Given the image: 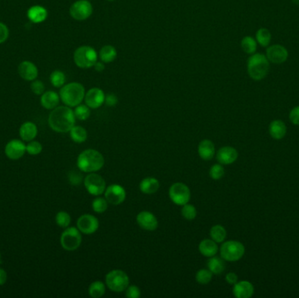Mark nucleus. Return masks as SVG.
I'll return each mask as SVG.
<instances>
[{
	"instance_id": "obj_1",
	"label": "nucleus",
	"mask_w": 299,
	"mask_h": 298,
	"mask_svg": "<svg viewBox=\"0 0 299 298\" xmlns=\"http://www.w3.org/2000/svg\"><path fill=\"white\" fill-rule=\"evenodd\" d=\"M74 110L69 106H58L53 108L48 117V124L58 133L70 132L75 123Z\"/></svg>"
},
{
	"instance_id": "obj_2",
	"label": "nucleus",
	"mask_w": 299,
	"mask_h": 298,
	"mask_svg": "<svg viewBox=\"0 0 299 298\" xmlns=\"http://www.w3.org/2000/svg\"><path fill=\"white\" fill-rule=\"evenodd\" d=\"M105 160L103 154L94 149L83 151L77 158V166L83 173H96L104 167Z\"/></svg>"
},
{
	"instance_id": "obj_3",
	"label": "nucleus",
	"mask_w": 299,
	"mask_h": 298,
	"mask_svg": "<svg viewBox=\"0 0 299 298\" xmlns=\"http://www.w3.org/2000/svg\"><path fill=\"white\" fill-rule=\"evenodd\" d=\"M85 88L79 82H70L61 87L60 97L62 103L70 108H75L83 103L85 97Z\"/></svg>"
},
{
	"instance_id": "obj_4",
	"label": "nucleus",
	"mask_w": 299,
	"mask_h": 298,
	"mask_svg": "<svg viewBox=\"0 0 299 298\" xmlns=\"http://www.w3.org/2000/svg\"><path fill=\"white\" fill-rule=\"evenodd\" d=\"M269 63L267 57L262 53L253 54L247 60V73L255 81H261L269 74Z\"/></svg>"
},
{
	"instance_id": "obj_5",
	"label": "nucleus",
	"mask_w": 299,
	"mask_h": 298,
	"mask_svg": "<svg viewBox=\"0 0 299 298\" xmlns=\"http://www.w3.org/2000/svg\"><path fill=\"white\" fill-rule=\"evenodd\" d=\"M74 61L80 69L87 70L93 68L98 60L96 49L90 46L79 47L74 53Z\"/></svg>"
},
{
	"instance_id": "obj_6",
	"label": "nucleus",
	"mask_w": 299,
	"mask_h": 298,
	"mask_svg": "<svg viewBox=\"0 0 299 298\" xmlns=\"http://www.w3.org/2000/svg\"><path fill=\"white\" fill-rule=\"evenodd\" d=\"M105 284L113 292H123L130 284V278L121 269H114L105 277Z\"/></svg>"
},
{
	"instance_id": "obj_7",
	"label": "nucleus",
	"mask_w": 299,
	"mask_h": 298,
	"mask_svg": "<svg viewBox=\"0 0 299 298\" xmlns=\"http://www.w3.org/2000/svg\"><path fill=\"white\" fill-rule=\"evenodd\" d=\"M221 257L227 262H237L245 254V246L238 241L223 242L220 249Z\"/></svg>"
},
{
	"instance_id": "obj_8",
	"label": "nucleus",
	"mask_w": 299,
	"mask_h": 298,
	"mask_svg": "<svg viewBox=\"0 0 299 298\" xmlns=\"http://www.w3.org/2000/svg\"><path fill=\"white\" fill-rule=\"evenodd\" d=\"M82 233L74 227L67 228L61 235V245L65 250L74 251L82 244Z\"/></svg>"
},
{
	"instance_id": "obj_9",
	"label": "nucleus",
	"mask_w": 299,
	"mask_h": 298,
	"mask_svg": "<svg viewBox=\"0 0 299 298\" xmlns=\"http://www.w3.org/2000/svg\"><path fill=\"white\" fill-rule=\"evenodd\" d=\"M169 197L174 204L178 206H184L189 203L191 199V191L186 184L177 182L170 187Z\"/></svg>"
},
{
	"instance_id": "obj_10",
	"label": "nucleus",
	"mask_w": 299,
	"mask_h": 298,
	"mask_svg": "<svg viewBox=\"0 0 299 298\" xmlns=\"http://www.w3.org/2000/svg\"><path fill=\"white\" fill-rule=\"evenodd\" d=\"M70 13L75 20L83 21L91 16L93 5L88 0H77L70 6Z\"/></svg>"
},
{
	"instance_id": "obj_11",
	"label": "nucleus",
	"mask_w": 299,
	"mask_h": 298,
	"mask_svg": "<svg viewBox=\"0 0 299 298\" xmlns=\"http://www.w3.org/2000/svg\"><path fill=\"white\" fill-rule=\"evenodd\" d=\"M84 186L86 190L94 196H100L106 190V182L99 174L90 173L84 178Z\"/></svg>"
},
{
	"instance_id": "obj_12",
	"label": "nucleus",
	"mask_w": 299,
	"mask_h": 298,
	"mask_svg": "<svg viewBox=\"0 0 299 298\" xmlns=\"http://www.w3.org/2000/svg\"><path fill=\"white\" fill-rule=\"evenodd\" d=\"M104 196L105 199H107L108 203L117 206L125 200V189L120 185L112 184L106 187V190L104 192Z\"/></svg>"
},
{
	"instance_id": "obj_13",
	"label": "nucleus",
	"mask_w": 299,
	"mask_h": 298,
	"mask_svg": "<svg viewBox=\"0 0 299 298\" xmlns=\"http://www.w3.org/2000/svg\"><path fill=\"white\" fill-rule=\"evenodd\" d=\"M99 225L98 219L91 214H83L77 220V228L84 234L96 233Z\"/></svg>"
},
{
	"instance_id": "obj_14",
	"label": "nucleus",
	"mask_w": 299,
	"mask_h": 298,
	"mask_svg": "<svg viewBox=\"0 0 299 298\" xmlns=\"http://www.w3.org/2000/svg\"><path fill=\"white\" fill-rule=\"evenodd\" d=\"M85 104L93 109L100 108L105 102V94L99 88H92L88 90L84 97Z\"/></svg>"
},
{
	"instance_id": "obj_15",
	"label": "nucleus",
	"mask_w": 299,
	"mask_h": 298,
	"mask_svg": "<svg viewBox=\"0 0 299 298\" xmlns=\"http://www.w3.org/2000/svg\"><path fill=\"white\" fill-rule=\"evenodd\" d=\"M26 152V145L20 140L13 139L10 141L4 148V153L11 160L21 158Z\"/></svg>"
},
{
	"instance_id": "obj_16",
	"label": "nucleus",
	"mask_w": 299,
	"mask_h": 298,
	"mask_svg": "<svg viewBox=\"0 0 299 298\" xmlns=\"http://www.w3.org/2000/svg\"><path fill=\"white\" fill-rule=\"evenodd\" d=\"M137 223L141 228L145 231H155L158 227V221L157 217L149 211H142L137 215Z\"/></svg>"
},
{
	"instance_id": "obj_17",
	"label": "nucleus",
	"mask_w": 299,
	"mask_h": 298,
	"mask_svg": "<svg viewBox=\"0 0 299 298\" xmlns=\"http://www.w3.org/2000/svg\"><path fill=\"white\" fill-rule=\"evenodd\" d=\"M288 51L281 45H273L267 49V59L274 64H282L288 59Z\"/></svg>"
},
{
	"instance_id": "obj_18",
	"label": "nucleus",
	"mask_w": 299,
	"mask_h": 298,
	"mask_svg": "<svg viewBox=\"0 0 299 298\" xmlns=\"http://www.w3.org/2000/svg\"><path fill=\"white\" fill-rule=\"evenodd\" d=\"M18 72L22 79H24L25 81H28V82L35 81L39 74V71L35 63L28 61H22L21 63L18 65Z\"/></svg>"
},
{
	"instance_id": "obj_19",
	"label": "nucleus",
	"mask_w": 299,
	"mask_h": 298,
	"mask_svg": "<svg viewBox=\"0 0 299 298\" xmlns=\"http://www.w3.org/2000/svg\"><path fill=\"white\" fill-rule=\"evenodd\" d=\"M238 156L236 149L231 146H224L217 151L216 158L220 164L228 165L234 163L238 158Z\"/></svg>"
},
{
	"instance_id": "obj_20",
	"label": "nucleus",
	"mask_w": 299,
	"mask_h": 298,
	"mask_svg": "<svg viewBox=\"0 0 299 298\" xmlns=\"http://www.w3.org/2000/svg\"><path fill=\"white\" fill-rule=\"evenodd\" d=\"M255 289L251 282L248 281H237L234 284L233 294L237 298H249L254 295Z\"/></svg>"
},
{
	"instance_id": "obj_21",
	"label": "nucleus",
	"mask_w": 299,
	"mask_h": 298,
	"mask_svg": "<svg viewBox=\"0 0 299 298\" xmlns=\"http://www.w3.org/2000/svg\"><path fill=\"white\" fill-rule=\"evenodd\" d=\"M198 153L201 159L209 161L212 159L215 154L214 144L209 139H204L199 144Z\"/></svg>"
},
{
	"instance_id": "obj_22",
	"label": "nucleus",
	"mask_w": 299,
	"mask_h": 298,
	"mask_svg": "<svg viewBox=\"0 0 299 298\" xmlns=\"http://www.w3.org/2000/svg\"><path fill=\"white\" fill-rule=\"evenodd\" d=\"M48 10L41 5H34L27 11V17L33 23H41L47 19Z\"/></svg>"
},
{
	"instance_id": "obj_23",
	"label": "nucleus",
	"mask_w": 299,
	"mask_h": 298,
	"mask_svg": "<svg viewBox=\"0 0 299 298\" xmlns=\"http://www.w3.org/2000/svg\"><path fill=\"white\" fill-rule=\"evenodd\" d=\"M37 134H38V128L34 123L26 122L20 126L19 136L23 141L31 142L36 138Z\"/></svg>"
},
{
	"instance_id": "obj_24",
	"label": "nucleus",
	"mask_w": 299,
	"mask_h": 298,
	"mask_svg": "<svg viewBox=\"0 0 299 298\" xmlns=\"http://www.w3.org/2000/svg\"><path fill=\"white\" fill-rule=\"evenodd\" d=\"M60 95L54 91H47L41 95L40 104L47 109H53L56 108L60 103Z\"/></svg>"
},
{
	"instance_id": "obj_25",
	"label": "nucleus",
	"mask_w": 299,
	"mask_h": 298,
	"mask_svg": "<svg viewBox=\"0 0 299 298\" xmlns=\"http://www.w3.org/2000/svg\"><path fill=\"white\" fill-rule=\"evenodd\" d=\"M199 251L201 255L209 258L216 255L219 251V246L217 245V242L212 239H204L199 243Z\"/></svg>"
},
{
	"instance_id": "obj_26",
	"label": "nucleus",
	"mask_w": 299,
	"mask_h": 298,
	"mask_svg": "<svg viewBox=\"0 0 299 298\" xmlns=\"http://www.w3.org/2000/svg\"><path fill=\"white\" fill-rule=\"evenodd\" d=\"M269 132L272 139H276V140H281L286 135V125L281 120H275V121L271 122L269 124Z\"/></svg>"
},
{
	"instance_id": "obj_27",
	"label": "nucleus",
	"mask_w": 299,
	"mask_h": 298,
	"mask_svg": "<svg viewBox=\"0 0 299 298\" xmlns=\"http://www.w3.org/2000/svg\"><path fill=\"white\" fill-rule=\"evenodd\" d=\"M159 181L156 177H147L143 178L139 184V189L144 194H153L159 189Z\"/></svg>"
},
{
	"instance_id": "obj_28",
	"label": "nucleus",
	"mask_w": 299,
	"mask_h": 298,
	"mask_svg": "<svg viewBox=\"0 0 299 298\" xmlns=\"http://www.w3.org/2000/svg\"><path fill=\"white\" fill-rule=\"evenodd\" d=\"M117 52L115 47L111 45H105L101 48L99 52V58L104 63H110L117 59Z\"/></svg>"
},
{
	"instance_id": "obj_29",
	"label": "nucleus",
	"mask_w": 299,
	"mask_h": 298,
	"mask_svg": "<svg viewBox=\"0 0 299 298\" xmlns=\"http://www.w3.org/2000/svg\"><path fill=\"white\" fill-rule=\"evenodd\" d=\"M208 268L212 274L220 275L225 270V260L222 259L221 257H217L215 255L209 257V260L208 261Z\"/></svg>"
},
{
	"instance_id": "obj_30",
	"label": "nucleus",
	"mask_w": 299,
	"mask_h": 298,
	"mask_svg": "<svg viewBox=\"0 0 299 298\" xmlns=\"http://www.w3.org/2000/svg\"><path fill=\"white\" fill-rule=\"evenodd\" d=\"M70 138L74 143H84L88 139V132L82 126L74 125L70 131Z\"/></svg>"
},
{
	"instance_id": "obj_31",
	"label": "nucleus",
	"mask_w": 299,
	"mask_h": 298,
	"mask_svg": "<svg viewBox=\"0 0 299 298\" xmlns=\"http://www.w3.org/2000/svg\"><path fill=\"white\" fill-rule=\"evenodd\" d=\"M210 237L217 243L225 242L227 238V231L221 225H215L210 229Z\"/></svg>"
},
{
	"instance_id": "obj_32",
	"label": "nucleus",
	"mask_w": 299,
	"mask_h": 298,
	"mask_svg": "<svg viewBox=\"0 0 299 298\" xmlns=\"http://www.w3.org/2000/svg\"><path fill=\"white\" fill-rule=\"evenodd\" d=\"M105 292H106V284L103 281H94L88 287V294L93 298H102L105 294Z\"/></svg>"
},
{
	"instance_id": "obj_33",
	"label": "nucleus",
	"mask_w": 299,
	"mask_h": 298,
	"mask_svg": "<svg viewBox=\"0 0 299 298\" xmlns=\"http://www.w3.org/2000/svg\"><path fill=\"white\" fill-rule=\"evenodd\" d=\"M75 118L80 121H85L90 117V108L87 106L86 104H79L76 106L74 110Z\"/></svg>"
},
{
	"instance_id": "obj_34",
	"label": "nucleus",
	"mask_w": 299,
	"mask_h": 298,
	"mask_svg": "<svg viewBox=\"0 0 299 298\" xmlns=\"http://www.w3.org/2000/svg\"><path fill=\"white\" fill-rule=\"evenodd\" d=\"M195 279L196 281L199 284L206 285L212 281V273L207 268H201L196 273Z\"/></svg>"
},
{
	"instance_id": "obj_35",
	"label": "nucleus",
	"mask_w": 299,
	"mask_h": 298,
	"mask_svg": "<svg viewBox=\"0 0 299 298\" xmlns=\"http://www.w3.org/2000/svg\"><path fill=\"white\" fill-rule=\"evenodd\" d=\"M241 46L243 51L248 54H254L256 51V41L250 36H246L242 39Z\"/></svg>"
},
{
	"instance_id": "obj_36",
	"label": "nucleus",
	"mask_w": 299,
	"mask_h": 298,
	"mask_svg": "<svg viewBox=\"0 0 299 298\" xmlns=\"http://www.w3.org/2000/svg\"><path fill=\"white\" fill-rule=\"evenodd\" d=\"M256 39L262 47H268L271 41V34L266 28H261L256 33Z\"/></svg>"
},
{
	"instance_id": "obj_37",
	"label": "nucleus",
	"mask_w": 299,
	"mask_h": 298,
	"mask_svg": "<svg viewBox=\"0 0 299 298\" xmlns=\"http://www.w3.org/2000/svg\"><path fill=\"white\" fill-rule=\"evenodd\" d=\"M50 81L53 86L61 88L65 85L66 75L61 70H54L50 75Z\"/></svg>"
},
{
	"instance_id": "obj_38",
	"label": "nucleus",
	"mask_w": 299,
	"mask_h": 298,
	"mask_svg": "<svg viewBox=\"0 0 299 298\" xmlns=\"http://www.w3.org/2000/svg\"><path fill=\"white\" fill-rule=\"evenodd\" d=\"M182 216L187 221H193L197 216V209L192 204L187 203L182 206L181 209Z\"/></svg>"
},
{
	"instance_id": "obj_39",
	"label": "nucleus",
	"mask_w": 299,
	"mask_h": 298,
	"mask_svg": "<svg viewBox=\"0 0 299 298\" xmlns=\"http://www.w3.org/2000/svg\"><path fill=\"white\" fill-rule=\"evenodd\" d=\"M55 222L56 224L62 228H67L70 227L71 223V217L69 212L61 211L58 212L55 216Z\"/></svg>"
},
{
	"instance_id": "obj_40",
	"label": "nucleus",
	"mask_w": 299,
	"mask_h": 298,
	"mask_svg": "<svg viewBox=\"0 0 299 298\" xmlns=\"http://www.w3.org/2000/svg\"><path fill=\"white\" fill-rule=\"evenodd\" d=\"M92 209L97 213H103L108 209V201L105 198L98 197L92 202Z\"/></svg>"
},
{
	"instance_id": "obj_41",
	"label": "nucleus",
	"mask_w": 299,
	"mask_h": 298,
	"mask_svg": "<svg viewBox=\"0 0 299 298\" xmlns=\"http://www.w3.org/2000/svg\"><path fill=\"white\" fill-rule=\"evenodd\" d=\"M225 175V169L221 164H215L209 170V176L213 180H220Z\"/></svg>"
},
{
	"instance_id": "obj_42",
	"label": "nucleus",
	"mask_w": 299,
	"mask_h": 298,
	"mask_svg": "<svg viewBox=\"0 0 299 298\" xmlns=\"http://www.w3.org/2000/svg\"><path fill=\"white\" fill-rule=\"evenodd\" d=\"M41 151H42V145L37 141H31L26 145V152L30 155H39Z\"/></svg>"
},
{
	"instance_id": "obj_43",
	"label": "nucleus",
	"mask_w": 299,
	"mask_h": 298,
	"mask_svg": "<svg viewBox=\"0 0 299 298\" xmlns=\"http://www.w3.org/2000/svg\"><path fill=\"white\" fill-rule=\"evenodd\" d=\"M125 296L128 298H139L141 297V290L138 286L129 285L125 290Z\"/></svg>"
},
{
	"instance_id": "obj_44",
	"label": "nucleus",
	"mask_w": 299,
	"mask_h": 298,
	"mask_svg": "<svg viewBox=\"0 0 299 298\" xmlns=\"http://www.w3.org/2000/svg\"><path fill=\"white\" fill-rule=\"evenodd\" d=\"M31 89L35 93V95H40L45 92V85L40 81H33L31 84Z\"/></svg>"
},
{
	"instance_id": "obj_45",
	"label": "nucleus",
	"mask_w": 299,
	"mask_h": 298,
	"mask_svg": "<svg viewBox=\"0 0 299 298\" xmlns=\"http://www.w3.org/2000/svg\"><path fill=\"white\" fill-rule=\"evenodd\" d=\"M9 37V29L4 23L0 22V44L4 43Z\"/></svg>"
},
{
	"instance_id": "obj_46",
	"label": "nucleus",
	"mask_w": 299,
	"mask_h": 298,
	"mask_svg": "<svg viewBox=\"0 0 299 298\" xmlns=\"http://www.w3.org/2000/svg\"><path fill=\"white\" fill-rule=\"evenodd\" d=\"M118 103V98L116 95L114 94H108L105 95V102L104 104H106L108 107H114L117 105Z\"/></svg>"
},
{
	"instance_id": "obj_47",
	"label": "nucleus",
	"mask_w": 299,
	"mask_h": 298,
	"mask_svg": "<svg viewBox=\"0 0 299 298\" xmlns=\"http://www.w3.org/2000/svg\"><path fill=\"white\" fill-rule=\"evenodd\" d=\"M290 120L293 124L299 126V106L291 109L290 112Z\"/></svg>"
},
{
	"instance_id": "obj_48",
	"label": "nucleus",
	"mask_w": 299,
	"mask_h": 298,
	"mask_svg": "<svg viewBox=\"0 0 299 298\" xmlns=\"http://www.w3.org/2000/svg\"><path fill=\"white\" fill-rule=\"evenodd\" d=\"M225 279L229 284L234 285L238 281V276L234 272L228 273L227 276H226Z\"/></svg>"
},
{
	"instance_id": "obj_49",
	"label": "nucleus",
	"mask_w": 299,
	"mask_h": 298,
	"mask_svg": "<svg viewBox=\"0 0 299 298\" xmlns=\"http://www.w3.org/2000/svg\"><path fill=\"white\" fill-rule=\"evenodd\" d=\"M70 180L72 185L77 186V185H79V184L81 183V181H82V176H81L80 174H78V173L74 172V173L70 174Z\"/></svg>"
},
{
	"instance_id": "obj_50",
	"label": "nucleus",
	"mask_w": 299,
	"mask_h": 298,
	"mask_svg": "<svg viewBox=\"0 0 299 298\" xmlns=\"http://www.w3.org/2000/svg\"><path fill=\"white\" fill-rule=\"evenodd\" d=\"M7 280V274L3 268H0V286L4 285Z\"/></svg>"
},
{
	"instance_id": "obj_51",
	"label": "nucleus",
	"mask_w": 299,
	"mask_h": 298,
	"mask_svg": "<svg viewBox=\"0 0 299 298\" xmlns=\"http://www.w3.org/2000/svg\"><path fill=\"white\" fill-rule=\"evenodd\" d=\"M94 69L96 70V71L97 72H103L105 70V65H104V62L103 61H96V64L94 66Z\"/></svg>"
},
{
	"instance_id": "obj_52",
	"label": "nucleus",
	"mask_w": 299,
	"mask_h": 298,
	"mask_svg": "<svg viewBox=\"0 0 299 298\" xmlns=\"http://www.w3.org/2000/svg\"><path fill=\"white\" fill-rule=\"evenodd\" d=\"M292 1H293L295 4H299V0H292Z\"/></svg>"
},
{
	"instance_id": "obj_53",
	"label": "nucleus",
	"mask_w": 299,
	"mask_h": 298,
	"mask_svg": "<svg viewBox=\"0 0 299 298\" xmlns=\"http://www.w3.org/2000/svg\"><path fill=\"white\" fill-rule=\"evenodd\" d=\"M108 2H113V1H115V0H107Z\"/></svg>"
},
{
	"instance_id": "obj_54",
	"label": "nucleus",
	"mask_w": 299,
	"mask_h": 298,
	"mask_svg": "<svg viewBox=\"0 0 299 298\" xmlns=\"http://www.w3.org/2000/svg\"><path fill=\"white\" fill-rule=\"evenodd\" d=\"M0 263H1V255H0Z\"/></svg>"
}]
</instances>
